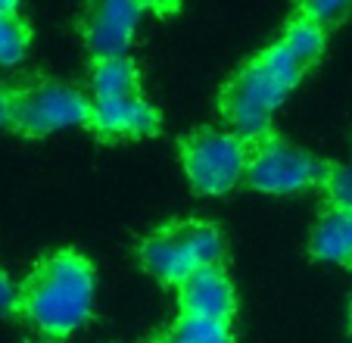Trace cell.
Segmentation results:
<instances>
[{
    "instance_id": "8",
    "label": "cell",
    "mask_w": 352,
    "mask_h": 343,
    "mask_svg": "<svg viewBox=\"0 0 352 343\" xmlns=\"http://www.w3.org/2000/svg\"><path fill=\"white\" fill-rule=\"evenodd\" d=\"M91 125L107 138H144L160 128V112L140 94L91 97Z\"/></svg>"
},
{
    "instance_id": "12",
    "label": "cell",
    "mask_w": 352,
    "mask_h": 343,
    "mask_svg": "<svg viewBox=\"0 0 352 343\" xmlns=\"http://www.w3.org/2000/svg\"><path fill=\"white\" fill-rule=\"evenodd\" d=\"M28 28L19 19L16 3H0V69H13L25 60Z\"/></svg>"
},
{
    "instance_id": "20",
    "label": "cell",
    "mask_w": 352,
    "mask_h": 343,
    "mask_svg": "<svg viewBox=\"0 0 352 343\" xmlns=\"http://www.w3.org/2000/svg\"><path fill=\"white\" fill-rule=\"evenodd\" d=\"M47 343H50V340H47Z\"/></svg>"
},
{
    "instance_id": "1",
    "label": "cell",
    "mask_w": 352,
    "mask_h": 343,
    "mask_svg": "<svg viewBox=\"0 0 352 343\" xmlns=\"http://www.w3.org/2000/svg\"><path fill=\"white\" fill-rule=\"evenodd\" d=\"M22 309L47 337H66L85 328L94 312V269L78 253H56L32 275Z\"/></svg>"
},
{
    "instance_id": "10",
    "label": "cell",
    "mask_w": 352,
    "mask_h": 343,
    "mask_svg": "<svg viewBox=\"0 0 352 343\" xmlns=\"http://www.w3.org/2000/svg\"><path fill=\"white\" fill-rule=\"evenodd\" d=\"M312 256L337 265L352 262V209L333 206L331 212L321 216L312 231Z\"/></svg>"
},
{
    "instance_id": "13",
    "label": "cell",
    "mask_w": 352,
    "mask_h": 343,
    "mask_svg": "<svg viewBox=\"0 0 352 343\" xmlns=\"http://www.w3.org/2000/svg\"><path fill=\"white\" fill-rule=\"evenodd\" d=\"M166 343H234L228 322H206V318H181L168 331Z\"/></svg>"
},
{
    "instance_id": "14",
    "label": "cell",
    "mask_w": 352,
    "mask_h": 343,
    "mask_svg": "<svg viewBox=\"0 0 352 343\" xmlns=\"http://www.w3.org/2000/svg\"><path fill=\"white\" fill-rule=\"evenodd\" d=\"M284 44L290 47V50L296 53L306 66H312V63L321 56V50H324V32H321L318 25H312L309 19H302V16H299V19L287 28Z\"/></svg>"
},
{
    "instance_id": "5",
    "label": "cell",
    "mask_w": 352,
    "mask_h": 343,
    "mask_svg": "<svg viewBox=\"0 0 352 343\" xmlns=\"http://www.w3.org/2000/svg\"><path fill=\"white\" fill-rule=\"evenodd\" d=\"M324 178V165L312 153L280 138H268L250 153L246 181L262 194H299Z\"/></svg>"
},
{
    "instance_id": "4",
    "label": "cell",
    "mask_w": 352,
    "mask_h": 343,
    "mask_svg": "<svg viewBox=\"0 0 352 343\" xmlns=\"http://www.w3.org/2000/svg\"><path fill=\"white\" fill-rule=\"evenodd\" d=\"M184 169L199 194H228L250 172V147L234 132H197L184 144Z\"/></svg>"
},
{
    "instance_id": "6",
    "label": "cell",
    "mask_w": 352,
    "mask_h": 343,
    "mask_svg": "<svg viewBox=\"0 0 352 343\" xmlns=\"http://www.w3.org/2000/svg\"><path fill=\"white\" fill-rule=\"evenodd\" d=\"M13 125L25 134H54L91 122V100L69 85H44L25 87L13 97Z\"/></svg>"
},
{
    "instance_id": "17",
    "label": "cell",
    "mask_w": 352,
    "mask_h": 343,
    "mask_svg": "<svg viewBox=\"0 0 352 343\" xmlns=\"http://www.w3.org/2000/svg\"><path fill=\"white\" fill-rule=\"evenodd\" d=\"M19 306H22V293L16 291V284L0 271V312L7 315V312H16Z\"/></svg>"
},
{
    "instance_id": "2",
    "label": "cell",
    "mask_w": 352,
    "mask_h": 343,
    "mask_svg": "<svg viewBox=\"0 0 352 343\" xmlns=\"http://www.w3.org/2000/svg\"><path fill=\"white\" fill-rule=\"evenodd\" d=\"M306 69L309 66L284 41L256 56L225 91V116L234 125V134H240L243 141L265 134L274 110L299 85Z\"/></svg>"
},
{
    "instance_id": "19",
    "label": "cell",
    "mask_w": 352,
    "mask_h": 343,
    "mask_svg": "<svg viewBox=\"0 0 352 343\" xmlns=\"http://www.w3.org/2000/svg\"><path fill=\"white\" fill-rule=\"evenodd\" d=\"M349 318H352V300H349Z\"/></svg>"
},
{
    "instance_id": "15",
    "label": "cell",
    "mask_w": 352,
    "mask_h": 343,
    "mask_svg": "<svg viewBox=\"0 0 352 343\" xmlns=\"http://www.w3.org/2000/svg\"><path fill=\"white\" fill-rule=\"evenodd\" d=\"M349 13V3H340V0H318V3H309V7H302V19H309L312 25H318L321 32H324L327 25H333L337 19H343V16Z\"/></svg>"
},
{
    "instance_id": "18",
    "label": "cell",
    "mask_w": 352,
    "mask_h": 343,
    "mask_svg": "<svg viewBox=\"0 0 352 343\" xmlns=\"http://www.w3.org/2000/svg\"><path fill=\"white\" fill-rule=\"evenodd\" d=\"M13 119V97L7 91H0V125H7Z\"/></svg>"
},
{
    "instance_id": "3",
    "label": "cell",
    "mask_w": 352,
    "mask_h": 343,
    "mask_svg": "<svg viewBox=\"0 0 352 343\" xmlns=\"http://www.w3.org/2000/svg\"><path fill=\"white\" fill-rule=\"evenodd\" d=\"M146 271L166 284H184L193 271L215 269L221 259V238L212 225L190 222L178 228H162L140 247Z\"/></svg>"
},
{
    "instance_id": "11",
    "label": "cell",
    "mask_w": 352,
    "mask_h": 343,
    "mask_svg": "<svg viewBox=\"0 0 352 343\" xmlns=\"http://www.w3.org/2000/svg\"><path fill=\"white\" fill-rule=\"evenodd\" d=\"M94 97H122V94H138V72L131 60H100L91 75Z\"/></svg>"
},
{
    "instance_id": "9",
    "label": "cell",
    "mask_w": 352,
    "mask_h": 343,
    "mask_svg": "<svg viewBox=\"0 0 352 343\" xmlns=\"http://www.w3.org/2000/svg\"><path fill=\"white\" fill-rule=\"evenodd\" d=\"M181 309L184 318H206V322H228L234 312V287L228 275L215 269H199L181 284Z\"/></svg>"
},
{
    "instance_id": "16",
    "label": "cell",
    "mask_w": 352,
    "mask_h": 343,
    "mask_svg": "<svg viewBox=\"0 0 352 343\" xmlns=\"http://www.w3.org/2000/svg\"><path fill=\"white\" fill-rule=\"evenodd\" d=\"M327 191H331L333 206L340 209H352V163L349 165H340L327 175Z\"/></svg>"
},
{
    "instance_id": "7",
    "label": "cell",
    "mask_w": 352,
    "mask_h": 343,
    "mask_svg": "<svg viewBox=\"0 0 352 343\" xmlns=\"http://www.w3.org/2000/svg\"><path fill=\"white\" fill-rule=\"evenodd\" d=\"M140 16H144V7L131 0H113V3H100L91 10L85 22V41L97 63L125 56L140 25Z\"/></svg>"
}]
</instances>
